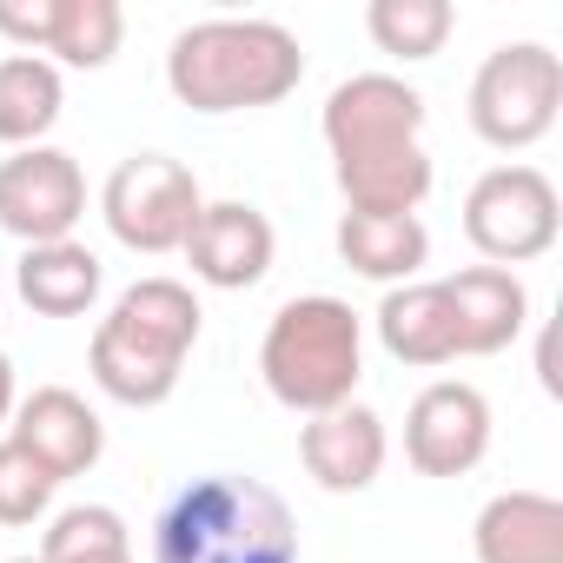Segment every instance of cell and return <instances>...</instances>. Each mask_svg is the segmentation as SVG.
I'll return each mask as SVG.
<instances>
[{"label":"cell","mask_w":563,"mask_h":563,"mask_svg":"<svg viewBox=\"0 0 563 563\" xmlns=\"http://www.w3.org/2000/svg\"><path fill=\"white\" fill-rule=\"evenodd\" d=\"M8 438H14V444L54 477V484L93 471L100 451H107V424H100V411H93L80 391H67V385H41L34 398H21Z\"/></svg>","instance_id":"11"},{"label":"cell","mask_w":563,"mask_h":563,"mask_svg":"<svg viewBox=\"0 0 563 563\" xmlns=\"http://www.w3.org/2000/svg\"><path fill=\"white\" fill-rule=\"evenodd\" d=\"M477 563H563V504L543 490H504L471 523Z\"/></svg>","instance_id":"15"},{"label":"cell","mask_w":563,"mask_h":563,"mask_svg":"<svg viewBox=\"0 0 563 563\" xmlns=\"http://www.w3.org/2000/svg\"><path fill=\"white\" fill-rule=\"evenodd\" d=\"M378 339L398 365H451L457 358V325H451V299L438 278H411V286H391L378 306Z\"/></svg>","instance_id":"17"},{"label":"cell","mask_w":563,"mask_h":563,"mask_svg":"<svg viewBox=\"0 0 563 563\" xmlns=\"http://www.w3.org/2000/svg\"><path fill=\"white\" fill-rule=\"evenodd\" d=\"M199 345V299L179 278H140L113 299L93 332V385L113 405H166L179 391L186 352Z\"/></svg>","instance_id":"4"},{"label":"cell","mask_w":563,"mask_h":563,"mask_svg":"<svg viewBox=\"0 0 563 563\" xmlns=\"http://www.w3.org/2000/svg\"><path fill=\"white\" fill-rule=\"evenodd\" d=\"M21 299L41 312V319H80L93 299H100V258L80 245V239H54V245H27L21 252Z\"/></svg>","instance_id":"18"},{"label":"cell","mask_w":563,"mask_h":563,"mask_svg":"<svg viewBox=\"0 0 563 563\" xmlns=\"http://www.w3.org/2000/svg\"><path fill=\"white\" fill-rule=\"evenodd\" d=\"M41 563H133V530L107 504H74L41 537Z\"/></svg>","instance_id":"20"},{"label":"cell","mask_w":563,"mask_h":563,"mask_svg":"<svg viewBox=\"0 0 563 563\" xmlns=\"http://www.w3.org/2000/svg\"><path fill=\"white\" fill-rule=\"evenodd\" d=\"M451 299V325H457V358H490L504 352L523 319H530V292L523 278L504 265H464L457 278H438Z\"/></svg>","instance_id":"14"},{"label":"cell","mask_w":563,"mask_h":563,"mask_svg":"<svg viewBox=\"0 0 563 563\" xmlns=\"http://www.w3.org/2000/svg\"><path fill=\"white\" fill-rule=\"evenodd\" d=\"M385 418L372 411V405H339V411H319L306 431H299V457H306V471H312V484L319 490H365V484H378V471H385Z\"/></svg>","instance_id":"13"},{"label":"cell","mask_w":563,"mask_h":563,"mask_svg":"<svg viewBox=\"0 0 563 563\" xmlns=\"http://www.w3.org/2000/svg\"><path fill=\"white\" fill-rule=\"evenodd\" d=\"M120 34H126V14L120 0H54V34H47V54H60L67 67H107L120 54Z\"/></svg>","instance_id":"22"},{"label":"cell","mask_w":563,"mask_h":563,"mask_svg":"<svg viewBox=\"0 0 563 563\" xmlns=\"http://www.w3.org/2000/svg\"><path fill=\"white\" fill-rule=\"evenodd\" d=\"M80 219H87V179L74 153L21 146L14 159H0V232H14L21 245H54L74 239Z\"/></svg>","instance_id":"9"},{"label":"cell","mask_w":563,"mask_h":563,"mask_svg":"<svg viewBox=\"0 0 563 563\" xmlns=\"http://www.w3.org/2000/svg\"><path fill=\"white\" fill-rule=\"evenodd\" d=\"M339 258L378 286H411L431 258V232L418 212H345L339 219Z\"/></svg>","instance_id":"16"},{"label":"cell","mask_w":563,"mask_h":563,"mask_svg":"<svg viewBox=\"0 0 563 563\" xmlns=\"http://www.w3.org/2000/svg\"><path fill=\"white\" fill-rule=\"evenodd\" d=\"M556 186L537 166H490L471 199H464V239L490 258V265H530L556 245Z\"/></svg>","instance_id":"8"},{"label":"cell","mask_w":563,"mask_h":563,"mask_svg":"<svg viewBox=\"0 0 563 563\" xmlns=\"http://www.w3.org/2000/svg\"><path fill=\"white\" fill-rule=\"evenodd\" d=\"M490 451V405L477 385L438 378L405 411V457L418 477H464Z\"/></svg>","instance_id":"10"},{"label":"cell","mask_w":563,"mask_h":563,"mask_svg":"<svg viewBox=\"0 0 563 563\" xmlns=\"http://www.w3.org/2000/svg\"><path fill=\"white\" fill-rule=\"evenodd\" d=\"M0 34L8 41H21V54H47V34H54V0H0Z\"/></svg>","instance_id":"24"},{"label":"cell","mask_w":563,"mask_h":563,"mask_svg":"<svg viewBox=\"0 0 563 563\" xmlns=\"http://www.w3.org/2000/svg\"><path fill=\"white\" fill-rule=\"evenodd\" d=\"M306 80L299 34L278 21H199L166 54V87L192 113H252L278 107Z\"/></svg>","instance_id":"3"},{"label":"cell","mask_w":563,"mask_h":563,"mask_svg":"<svg viewBox=\"0 0 563 563\" xmlns=\"http://www.w3.org/2000/svg\"><path fill=\"white\" fill-rule=\"evenodd\" d=\"M47 504H54V477L14 438H0V523H34Z\"/></svg>","instance_id":"23"},{"label":"cell","mask_w":563,"mask_h":563,"mask_svg":"<svg viewBox=\"0 0 563 563\" xmlns=\"http://www.w3.org/2000/svg\"><path fill=\"white\" fill-rule=\"evenodd\" d=\"M325 146L352 212H418L431 192L424 93L398 74H352L325 100Z\"/></svg>","instance_id":"1"},{"label":"cell","mask_w":563,"mask_h":563,"mask_svg":"<svg viewBox=\"0 0 563 563\" xmlns=\"http://www.w3.org/2000/svg\"><path fill=\"white\" fill-rule=\"evenodd\" d=\"M365 27H372V41H378L385 54H398V60H431V54H444L457 14H451V0H372V8H365Z\"/></svg>","instance_id":"21"},{"label":"cell","mask_w":563,"mask_h":563,"mask_svg":"<svg viewBox=\"0 0 563 563\" xmlns=\"http://www.w3.org/2000/svg\"><path fill=\"white\" fill-rule=\"evenodd\" d=\"M8 563H41V556H8Z\"/></svg>","instance_id":"26"},{"label":"cell","mask_w":563,"mask_h":563,"mask_svg":"<svg viewBox=\"0 0 563 563\" xmlns=\"http://www.w3.org/2000/svg\"><path fill=\"white\" fill-rule=\"evenodd\" d=\"M199 206H206L199 199V179L179 159H166V153L120 159L113 179H107V192H100V212H107L113 239L126 252H146V258L179 252L186 232H192V219H199Z\"/></svg>","instance_id":"7"},{"label":"cell","mask_w":563,"mask_h":563,"mask_svg":"<svg viewBox=\"0 0 563 563\" xmlns=\"http://www.w3.org/2000/svg\"><path fill=\"white\" fill-rule=\"evenodd\" d=\"M272 219L258 212V206H245V199H219V206H199V219H192V232H186V265H192V278H206V286H219V292H245V286H258V278L272 272Z\"/></svg>","instance_id":"12"},{"label":"cell","mask_w":563,"mask_h":563,"mask_svg":"<svg viewBox=\"0 0 563 563\" xmlns=\"http://www.w3.org/2000/svg\"><path fill=\"white\" fill-rule=\"evenodd\" d=\"M258 372H265V391L286 405V411H339L352 405L358 378H365V332H358V312L345 299H286L265 325V345H258Z\"/></svg>","instance_id":"5"},{"label":"cell","mask_w":563,"mask_h":563,"mask_svg":"<svg viewBox=\"0 0 563 563\" xmlns=\"http://www.w3.org/2000/svg\"><path fill=\"white\" fill-rule=\"evenodd\" d=\"M563 107V60L543 41H510L497 47L477 80H471V126L497 153H523L556 126Z\"/></svg>","instance_id":"6"},{"label":"cell","mask_w":563,"mask_h":563,"mask_svg":"<svg viewBox=\"0 0 563 563\" xmlns=\"http://www.w3.org/2000/svg\"><path fill=\"white\" fill-rule=\"evenodd\" d=\"M67 107V87H60V67L41 60V54H8L0 60V146H41V133L60 120Z\"/></svg>","instance_id":"19"},{"label":"cell","mask_w":563,"mask_h":563,"mask_svg":"<svg viewBox=\"0 0 563 563\" xmlns=\"http://www.w3.org/2000/svg\"><path fill=\"white\" fill-rule=\"evenodd\" d=\"M14 405H21V398H14V358L0 352V424L14 418Z\"/></svg>","instance_id":"25"},{"label":"cell","mask_w":563,"mask_h":563,"mask_svg":"<svg viewBox=\"0 0 563 563\" xmlns=\"http://www.w3.org/2000/svg\"><path fill=\"white\" fill-rule=\"evenodd\" d=\"M153 563H299V523L272 484L212 471L159 510Z\"/></svg>","instance_id":"2"}]
</instances>
